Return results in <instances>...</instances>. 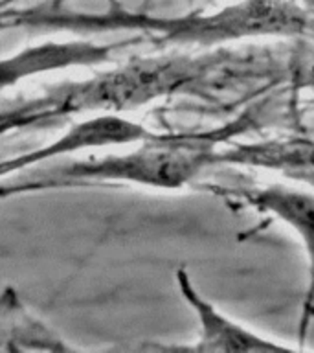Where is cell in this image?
<instances>
[{
  "mask_svg": "<svg viewBox=\"0 0 314 353\" xmlns=\"http://www.w3.org/2000/svg\"><path fill=\"white\" fill-rule=\"evenodd\" d=\"M204 190L236 208L270 215L302 243L307 261V285L297 319V341L305 342L314 322V190L294 182H237L204 184Z\"/></svg>",
  "mask_w": 314,
  "mask_h": 353,
  "instance_id": "cell-1",
  "label": "cell"
},
{
  "mask_svg": "<svg viewBox=\"0 0 314 353\" xmlns=\"http://www.w3.org/2000/svg\"><path fill=\"white\" fill-rule=\"evenodd\" d=\"M178 291L186 303L193 309L198 322V336L193 344L169 346L178 352H292L297 347L264 336L248 325L230 319L215 303L198 291L186 269L176 270Z\"/></svg>",
  "mask_w": 314,
  "mask_h": 353,
  "instance_id": "cell-2",
  "label": "cell"
},
{
  "mask_svg": "<svg viewBox=\"0 0 314 353\" xmlns=\"http://www.w3.org/2000/svg\"><path fill=\"white\" fill-rule=\"evenodd\" d=\"M220 164L270 171L314 190V140L311 138L283 137L253 142H237L236 138L220 149Z\"/></svg>",
  "mask_w": 314,
  "mask_h": 353,
  "instance_id": "cell-3",
  "label": "cell"
},
{
  "mask_svg": "<svg viewBox=\"0 0 314 353\" xmlns=\"http://www.w3.org/2000/svg\"><path fill=\"white\" fill-rule=\"evenodd\" d=\"M21 350L72 352V346L22 303L15 289L8 287L0 294V352Z\"/></svg>",
  "mask_w": 314,
  "mask_h": 353,
  "instance_id": "cell-4",
  "label": "cell"
}]
</instances>
